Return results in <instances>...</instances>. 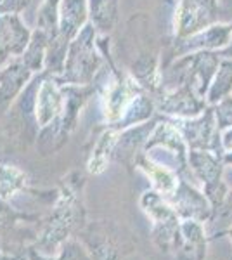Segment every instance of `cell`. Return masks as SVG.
<instances>
[{"label": "cell", "instance_id": "6da1fadb", "mask_svg": "<svg viewBox=\"0 0 232 260\" xmlns=\"http://www.w3.org/2000/svg\"><path fill=\"white\" fill-rule=\"evenodd\" d=\"M24 186V175L9 165H0V198L7 200Z\"/></svg>", "mask_w": 232, "mask_h": 260}, {"label": "cell", "instance_id": "3957f363", "mask_svg": "<svg viewBox=\"0 0 232 260\" xmlns=\"http://www.w3.org/2000/svg\"><path fill=\"white\" fill-rule=\"evenodd\" d=\"M12 224V212L4 205L2 198H0V229H6Z\"/></svg>", "mask_w": 232, "mask_h": 260}, {"label": "cell", "instance_id": "7a4b0ae2", "mask_svg": "<svg viewBox=\"0 0 232 260\" xmlns=\"http://www.w3.org/2000/svg\"><path fill=\"white\" fill-rule=\"evenodd\" d=\"M29 260H92L88 251L82 248V245L75 241H66L61 248V253L56 258H44L42 255H37L35 251H29Z\"/></svg>", "mask_w": 232, "mask_h": 260}]
</instances>
